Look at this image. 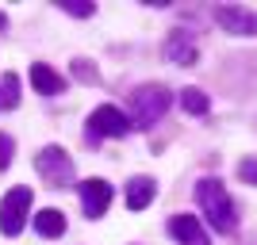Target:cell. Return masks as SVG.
Here are the masks:
<instances>
[{"instance_id": "6da1fadb", "label": "cell", "mask_w": 257, "mask_h": 245, "mask_svg": "<svg viewBox=\"0 0 257 245\" xmlns=\"http://www.w3.org/2000/svg\"><path fill=\"white\" fill-rule=\"evenodd\" d=\"M196 203H200V211L211 218V226L219 234H234L238 211H234V203H230V195H226V188L215 176H204V180L196 184Z\"/></svg>"}, {"instance_id": "7a4b0ae2", "label": "cell", "mask_w": 257, "mask_h": 245, "mask_svg": "<svg viewBox=\"0 0 257 245\" xmlns=\"http://www.w3.org/2000/svg\"><path fill=\"white\" fill-rule=\"evenodd\" d=\"M173 104V92L165 85H139L135 88V96H131V111H135V123L142 130H150Z\"/></svg>"}, {"instance_id": "3957f363", "label": "cell", "mask_w": 257, "mask_h": 245, "mask_svg": "<svg viewBox=\"0 0 257 245\" xmlns=\"http://www.w3.org/2000/svg\"><path fill=\"white\" fill-rule=\"evenodd\" d=\"M35 169L50 188H69L73 184V157L62 146H43L39 157H35Z\"/></svg>"}, {"instance_id": "277c9868", "label": "cell", "mask_w": 257, "mask_h": 245, "mask_svg": "<svg viewBox=\"0 0 257 245\" xmlns=\"http://www.w3.org/2000/svg\"><path fill=\"white\" fill-rule=\"evenodd\" d=\"M27 214H31V188H12L0 199V234L16 237L27 226Z\"/></svg>"}, {"instance_id": "5b68a950", "label": "cell", "mask_w": 257, "mask_h": 245, "mask_svg": "<svg viewBox=\"0 0 257 245\" xmlns=\"http://www.w3.org/2000/svg\"><path fill=\"white\" fill-rule=\"evenodd\" d=\"M131 130V119L119 111V107L104 104L88 115V130H85V142H100V138H123Z\"/></svg>"}, {"instance_id": "8992f818", "label": "cell", "mask_w": 257, "mask_h": 245, "mask_svg": "<svg viewBox=\"0 0 257 245\" xmlns=\"http://www.w3.org/2000/svg\"><path fill=\"white\" fill-rule=\"evenodd\" d=\"M215 23L230 35H242V39H253L257 35V12H249V8H230V4H223V8H215Z\"/></svg>"}, {"instance_id": "52a82bcc", "label": "cell", "mask_w": 257, "mask_h": 245, "mask_svg": "<svg viewBox=\"0 0 257 245\" xmlns=\"http://www.w3.org/2000/svg\"><path fill=\"white\" fill-rule=\"evenodd\" d=\"M81 207H85L88 218H100V214L107 211V203H111V184L100 180V176H92V180H81Z\"/></svg>"}, {"instance_id": "ba28073f", "label": "cell", "mask_w": 257, "mask_h": 245, "mask_svg": "<svg viewBox=\"0 0 257 245\" xmlns=\"http://www.w3.org/2000/svg\"><path fill=\"white\" fill-rule=\"evenodd\" d=\"M169 234L177 237L181 245H211L204 222H200V218H192V214H173V218H169Z\"/></svg>"}, {"instance_id": "9c48e42d", "label": "cell", "mask_w": 257, "mask_h": 245, "mask_svg": "<svg viewBox=\"0 0 257 245\" xmlns=\"http://www.w3.org/2000/svg\"><path fill=\"white\" fill-rule=\"evenodd\" d=\"M154 195H158V184H154L150 176H131L123 199H127L131 211H142V207H150V203H154Z\"/></svg>"}, {"instance_id": "30bf717a", "label": "cell", "mask_w": 257, "mask_h": 245, "mask_svg": "<svg viewBox=\"0 0 257 245\" xmlns=\"http://www.w3.org/2000/svg\"><path fill=\"white\" fill-rule=\"evenodd\" d=\"M31 85H35V92H39V96H58V92L65 88V81L54 73L46 62H35V65H31Z\"/></svg>"}, {"instance_id": "8fae6325", "label": "cell", "mask_w": 257, "mask_h": 245, "mask_svg": "<svg viewBox=\"0 0 257 245\" xmlns=\"http://www.w3.org/2000/svg\"><path fill=\"white\" fill-rule=\"evenodd\" d=\"M165 58L177 62V65H196V43L184 31H177L169 43H165Z\"/></svg>"}, {"instance_id": "7c38bea8", "label": "cell", "mask_w": 257, "mask_h": 245, "mask_svg": "<svg viewBox=\"0 0 257 245\" xmlns=\"http://www.w3.org/2000/svg\"><path fill=\"white\" fill-rule=\"evenodd\" d=\"M35 230L43 237H62L65 234V214L62 211H39L35 214Z\"/></svg>"}, {"instance_id": "4fadbf2b", "label": "cell", "mask_w": 257, "mask_h": 245, "mask_svg": "<svg viewBox=\"0 0 257 245\" xmlns=\"http://www.w3.org/2000/svg\"><path fill=\"white\" fill-rule=\"evenodd\" d=\"M181 107H184V111H192V115H207L211 100H207L200 88H184V92H181Z\"/></svg>"}, {"instance_id": "5bb4252c", "label": "cell", "mask_w": 257, "mask_h": 245, "mask_svg": "<svg viewBox=\"0 0 257 245\" xmlns=\"http://www.w3.org/2000/svg\"><path fill=\"white\" fill-rule=\"evenodd\" d=\"M20 104V77L16 73H4V81H0V107H16Z\"/></svg>"}, {"instance_id": "9a60e30c", "label": "cell", "mask_w": 257, "mask_h": 245, "mask_svg": "<svg viewBox=\"0 0 257 245\" xmlns=\"http://www.w3.org/2000/svg\"><path fill=\"white\" fill-rule=\"evenodd\" d=\"M73 77H77V81H85V85H100V69L92 62H85V58H77V62H73Z\"/></svg>"}, {"instance_id": "2e32d148", "label": "cell", "mask_w": 257, "mask_h": 245, "mask_svg": "<svg viewBox=\"0 0 257 245\" xmlns=\"http://www.w3.org/2000/svg\"><path fill=\"white\" fill-rule=\"evenodd\" d=\"M238 176L257 188V157H242V161H238Z\"/></svg>"}, {"instance_id": "e0dca14e", "label": "cell", "mask_w": 257, "mask_h": 245, "mask_svg": "<svg viewBox=\"0 0 257 245\" xmlns=\"http://www.w3.org/2000/svg\"><path fill=\"white\" fill-rule=\"evenodd\" d=\"M62 12H69V16H92L96 4H88V0H62Z\"/></svg>"}, {"instance_id": "ac0fdd59", "label": "cell", "mask_w": 257, "mask_h": 245, "mask_svg": "<svg viewBox=\"0 0 257 245\" xmlns=\"http://www.w3.org/2000/svg\"><path fill=\"white\" fill-rule=\"evenodd\" d=\"M12 153H16V142H12L8 134L0 130V172H4V169L12 165Z\"/></svg>"}, {"instance_id": "d6986e66", "label": "cell", "mask_w": 257, "mask_h": 245, "mask_svg": "<svg viewBox=\"0 0 257 245\" xmlns=\"http://www.w3.org/2000/svg\"><path fill=\"white\" fill-rule=\"evenodd\" d=\"M4 27H8V16H4V12H0V31H4Z\"/></svg>"}]
</instances>
